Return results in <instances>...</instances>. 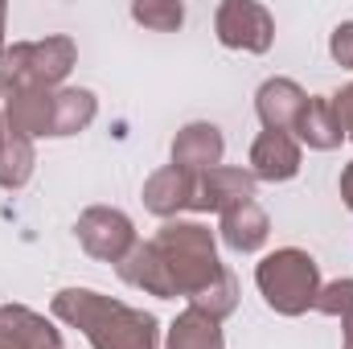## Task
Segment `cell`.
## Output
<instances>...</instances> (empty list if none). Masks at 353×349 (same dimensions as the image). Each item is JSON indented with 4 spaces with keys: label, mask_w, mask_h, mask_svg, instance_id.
<instances>
[{
    "label": "cell",
    "mask_w": 353,
    "mask_h": 349,
    "mask_svg": "<svg viewBox=\"0 0 353 349\" xmlns=\"http://www.w3.org/2000/svg\"><path fill=\"white\" fill-rule=\"evenodd\" d=\"M115 271L128 288H136L144 296L193 300L226 271V263L218 259V230H210L205 222H193V218H173L148 243H136L132 255Z\"/></svg>",
    "instance_id": "1"
},
{
    "label": "cell",
    "mask_w": 353,
    "mask_h": 349,
    "mask_svg": "<svg viewBox=\"0 0 353 349\" xmlns=\"http://www.w3.org/2000/svg\"><path fill=\"white\" fill-rule=\"evenodd\" d=\"M54 321L66 329H79L90 349H161L165 329L152 312L132 308L99 288H62L50 300Z\"/></svg>",
    "instance_id": "2"
},
{
    "label": "cell",
    "mask_w": 353,
    "mask_h": 349,
    "mask_svg": "<svg viewBox=\"0 0 353 349\" xmlns=\"http://www.w3.org/2000/svg\"><path fill=\"white\" fill-rule=\"evenodd\" d=\"M321 263L304 247H275L271 255L255 263V288L263 304L279 317H304L316 304L321 292Z\"/></svg>",
    "instance_id": "3"
},
{
    "label": "cell",
    "mask_w": 353,
    "mask_h": 349,
    "mask_svg": "<svg viewBox=\"0 0 353 349\" xmlns=\"http://www.w3.org/2000/svg\"><path fill=\"white\" fill-rule=\"evenodd\" d=\"M79 66V41L66 33H50L41 41H12L0 58V83L17 87H66L70 70Z\"/></svg>",
    "instance_id": "4"
},
{
    "label": "cell",
    "mask_w": 353,
    "mask_h": 349,
    "mask_svg": "<svg viewBox=\"0 0 353 349\" xmlns=\"http://www.w3.org/2000/svg\"><path fill=\"white\" fill-rule=\"evenodd\" d=\"M74 235H79V247L90 259L111 263V267H119L132 255V247L140 243L136 222L115 206H87L79 214V222H74Z\"/></svg>",
    "instance_id": "5"
},
{
    "label": "cell",
    "mask_w": 353,
    "mask_h": 349,
    "mask_svg": "<svg viewBox=\"0 0 353 349\" xmlns=\"http://www.w3.org/2000/svg\"><path fill=\"white\" fill-rule=\"evenodd\" d=\"M214 33L226 50L267 54L275 46V17L259 0H222L214 12Z\"/></svg>",
    "instance_id": "6"
},
{
    "label": "cell",
    "mask_w": 353,
    "mask_h": 349,
    "mask_svg": "<svg viewBox=\"0 0 353 349\" xmlns=\"http://www.w3.org/2000/svg\"><path fill=\"white\" fill-rule=\"evenodd\" d=\"M255 177L251 169H239V165H218L210 173L193 177V214H226L230 206H243L255 197Z\"/></svg>",
    "instance_id": "7"
},
{
    "label": "cell",
    "mask_w": 353,
    "mask_h": 349,
    "mask_svg": "<svg viewBox=\"0 0 353 349\" xmlns=\"http://www.w3.org/2000/svg\"><path fill=\"white\" fill-rule=\"evenodd\" d=\"M169 157H173L169 165L185 169L189 177L210 173V169H218L222 157H226V136H222L218 123H210V119H193V123H185V128L173 136Z\"/></svg>",
    "instance_id": "8"
},
{
    "label": "cell",
    "mask_w": 353,
    "mask_h": 349,
    "mask_svg": "<svg viewBox=\"0 0 353 349\" xmlns=\"http://www.w3.org/2000/svg\"><path fill=\"white\" fill-rule=\"evenodd\" d=\"M304 165V148L292 132H259L255 144H251V157H247V169L255 181L267 185H283L300 173Z\"/></svg>",
    "instance_id": "9"
},
{
    "label": "cell",
    "mask_w": 353,
    "mask_h": 349,
    "mask_svg": "<svg viewBox=\"0 0 353 349\" xmlns=\"http://www.w3.org/2000/svg\"><path fill=\"white\" fill-rule=\"evenodd\" d=\"M54 123V90L46 87H17L4 99V128L25 140H50Z\"/></svg>",
    "instance_id": "10"
},
{
    "label": "cell",
    "mask_w": 353,
    "mask_h": 349,
    "mask_svg": "<svg viewBox=\"0 0 353 349\" xmlns=\"http://www.w3.org/2000/svg\"><path fill=\"white\" fill-rule=\"evenodd\" d=\"M218 239L234 255H255V251H263V243L271 239V218H267L263 206L251 197V201L230 206L226 214H218Z\"/></svg>",
    "instance_id": "11"
},
{
    "label": "cell",
    "mask_w": 353,
    "mask_h": 349,
    "mask_svg": "<svg viewBox=\"0 0 353 349\" xmlns=\"http://www.w3.org/2000/svg\"><path fill=\"white\" fill-rule=\"evenodd\" d=\"M140 197H144L148 214H157L161 222H173L193 206V177L185 169H176V165H161L157 173H148Z\"/></svg>",
    "instance_id": "12"
},
{
    "label": "cell",
    "mask_w": 353,
    "mask_h": 349,
    "mask_svg": "<svg viewBox=\"0 0 353 349\" xmlns=\"http://www.w3.org/2000/svg\"><path fill=\"white\" fill-rule=\"evenodd\" d=\"M304 87L296 79H267L263 87L255 90V115L263 123V132H292L296 119H300V107H304Z\"/></svg>",
    "instance_id": "13"
},
{
    "label": "cell",
    "mask_w": 353,
    "mask_h": 349,
    "mask_svg": "<svg viewBox=\"0 0 353 349\" xmlns=\"http://www.w3.org/2000/svg\"><path fill=\"white\" fill-rule=\"evenodd\" d=\"M292 136L300 140V148L308 144L312 152H333V148L345 144V132H341V123H337V115H333L329 94H308V99H304Z\"/></svg>",
    "instance_id": "14"
},
{
    "label": "cell",
    "mask_w": 353,
    "mask_h": 349,
    "mask_svg": "<svg viewBox=\"0 0 353 349\" xmlns=\"http://www.w3.org/2000/svg\"><path fill=\"white\" fill-rule=\"evenodd\" d=\"M99 115V99L87 87H58L54 90V123H50V140H70L79 132H87Z\"/></svg>",
    "instance_id": "15"
},
{
    "label": "cell",
    "mask_w": 353,
    "mask_h": 349,
    "mask_svg": "<svg viewBox=\"0 0 353 349\" xmlns=\"http://www.w3.org/2000/svg\"><path fill=\"white\" fill-rule=\"evenodd\" d=\"M161 349H226L222 321H214V317H205L197 308H185L169 321Z\"/></svg>",
    "instance_id": "16"
},
{
    "label": "cell",
    "mask_w": 353,
    "mask_h": 349,
    "mask_svg": "<svg viewBox=\"0 0 353 349\" xmlns=\"http://www.w3.org/2000/svg\"><path fill=\"white\" fill-rule=\"evenodd\" d=\"M0 325L21 337L25 349H62V329H54V321L33 312L29 304H0Z\"/></svg>",
    "instance_id": "17"
},
{
    "label": "cell",
    "mask_w": 353,
    "mask_h": 349,
    "mask_svg": "<svg viewBox=\"0 0 353 349\" xmlns=\"http://www.w3.org/2000/svg\"><path fill=\"white\" fill-rule=\"evenodd\" d=\"M33 169H37V144L8 132L0 140V189H8V193L25 189L33 181Z\"/></svg>",
    "instance_id": "18"
},
{
    "label": "cell",
    "mask_w": 353,
    "mask_h": 349,
    "mask_svg": "<svg viewBox=\"0 0 353 349\" xmlns=\"http://www.w3.org/2000/svg\"><path fill=\"white\" fill-rule=\"evenodd\" d=\"M189 308H197V312H205V317H214V321H226V317L239 308V275L226 267L205 292H197V296L189 300Z\"/></svg>",
    "instance_id": "19"
},
{
    "label": "cell",
    "mask_w": 353,
    "mask_h": 349,
    "mask_svg": "<svg viewBox=\"0 0 353 349\" xmlns=\"http://www.w3.org/2000/svg\"><path fill=\"white\" fill-rule=\"evenodd\" d=\"M132 21L152 29V33H176L185 25V4L181 0H136Z\"/></svg>",
    "instance_id": "20"
},
{
    "label": "cell",
    "mask_w": 353,
    "mask_h": 349,
    "mask_svg": "<svg viewBox=\"0 0 353 349\" xmlns=\"http://www.w3.org/2000/svg\"><path fill=\"white\" fill-rule=\"evenodd\" d=\"M312 312L345 321V317L353 312V275H341V279H329V283H321V292H316V304H312Z\"/></svg>",
    "instance_id": "21"
},
{
    "label": "cell",
    "mask_w": 353,
    "mask_h": 349,
    "mask_svg": "<svg viewBox=\"0 0 353 349\" xmlns=\"http://www.w3.org/2000/svg\"><path fill=\"white\" fill-rule=\"evenodd\" d=\"M329 58L341 70H353V21H337L333 25V33H329Z\"/></svg>",
    "instance_id": "22"
},
{
    "label": "cell",
    "mask_w": 353,
    "mask_h": 349,
    "mask_svg": "<svg viewBox=\"0 0 353 349\" xmlns=\"http://www.w3.org/2000/svg\"><path fill=\"white\" fill-rule=\"evenodd\" d=\"M329 103H333V115H337L345 140H353V83H345L337 94H329Z\"/></svg>",
    "instance_id": "23"
},
{
    "label": "cell",
    "mask_w": 353,
    "mask_h": 349,
    "mask_svg": "<svg viewBox=\"0 0 353 349\" xmlns=\"http://www.w3.org/2000/svg\"><path fill=\"white\" fill-rule=\"evenodd\" d=\"M341 201H345V210L353 214V161L341 169Z\"/></svg>",
    "instance_id": "24"
},
{
    "label": "cell",
    "mask_w": 353,
    "mask_h": 349,
    "mask_svg": "<svg viewBox=\"0 0 353 349\" xmlns=\"http://www.w3.org/2000/svg\"><path fill=\"white\" fill-rule=\"evenodd\" d=\"M341 349H353V312L341 321Z\"/></svg>",
    "instance_id": "25"
},
{
    "label": "cell",
    "mask_w": 353,
    "mask_h": 349,
    "mask_svg": "<svg viewBox=\"0 0 353 349\" xmlns=\"http://www.w3.org/2000/svg\"><path fill=\"white\" fill-rule=\"evenodd\" d=\"M0 349H25V346H21V337H12V333L0 325Z\"/></svg>",
    "instance_id": "26"
},
{
    "label": "cell",
    "mask_w": 353,
    "mask_h": 349,
    "mask_svg": "<svg viewBox=\"0 0 353 349\" xmlns=\"http://www.w3.org/2000/svg\"><path fill=\"white\" fill-rule=\"evenodd\" d=\"M4 17H8V4H0V58H4V50H8V41H4Z\"/></svg>",
    "instance_id": "27"
},
{
    "label": "cell",
    "mask_w": 353,
    "mask_h": 349,
    "mask_svg": "<svg viewBox=\"0 0 353 349\" xmlns=\"http://www.w3.org/2000/svg\"><path fill=\"white\" fill-rule=\"evenodd\" d=\"M4 136H8V128H4V111H0V140H4Z\"/></svg>",
    "instance_id": "28"
}]
</instances>
